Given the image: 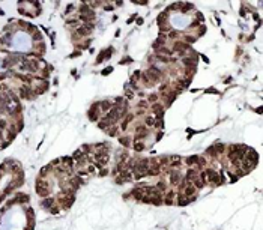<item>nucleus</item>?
Masks as SVG:
<instances>
[{"mask_svg": "<svg viewBox=\"0 0 263 230\" xmlns=\"http://www.w3.org/2000/svg\"><path fill=\"white\" fill-rule=\"evenodd\" d=\"M146 72V75L149 77V80L155 84V83H159L162 78H164V71L161 69V68H158L156 65H153V63H150L149 65V68L144 71Z\"/></svg>", "mask_w": 263, "mask_h": 230, "instance_id": "f257e3e1", "label": "nucleus"}, {"mask_svg": "<svg viewBox=\"0 0 263 230\" xmlns=\"http://www.w3.org/2000/svg\"><path fill=\"white\" fill-rule=\"evenodd\" d=\"M35 190H36V193H38L42 199H44V197H50V194H51V185H50L45 179H41V178L36 179Z\"/></svg>", "mask_w": 263, "mask_h": 230, "instance_id": "f03ea898", "label": "nucleus"}, {"mask_svg": "<svg viewBox=\"0 0 263 230\" xmlns=\"http://www.w3.org/2000/svg\"><path fill=\"white\" fill-rule=\"evenodd\" d=\"M206 175H208V184H211V185H221L223 184V179H221L220 173H217V170L206 169Z\"/></svg>", "mask_w": 263, "mask_h": 230, "instance_id": "7ed1b4c3", "label": "nucleus"}, {"mask_svg": "<svg viewBox=\"0 0 263 230\" xmlns=\"http://www.w3.org/2000/svg\"><path fill=\"white\" fill-rule=\"evenodd\" d=\"M95 30V24L93 23H90V24H80L77 29H75V33L78 35V36H89L92 32Z\"/></svg>", "mask_w": 263, "mask_h": 230, "instance_id": "20e7f679", "label": "nucleus"}, {"mask_svg": "<svg viewBox=\"0 0 263 230\" xmlns=\"http://www.w3.org/2000/svg\"><path fill=\"white\" fill-rule=\"evenodd\" d=\"M99 115H101V112H99V106H98V102H96V104H93V106L90 107V110L87 112V116H89V119H90L92 122H98V120H99Z\"/></svg>", "mask_w": 263, "mask_h": 230, "instance_id": "39448f33", "label": "nucleus"}, {"mask_svg": "<svg viewBox=\"0 0 263 230\" xmlns=\"http://www.w3.org/2000/svg\"><path fill=\"white\" fill-rule=\"evenodd\" d=\"M98 106H99V112L101 113H108L114 107V102L113 101H108V99H104V101L98 102Z\"/></svg>", "mask_w": 263, "mask_h": 230, "instance_id": "423d86ee", "label": "nucleus"}, {"mask_svg": "<svg viewBox=\"0 0 263 230\" xmlns=\"http://www.w3.org/2000/svg\"><path fill=\"white\" fill-rule=\"evenodd\" d=\"M182 156H179V155H173V156H170V162H168V169H179L180 165H182Z\"/></svg>", "mask_w": 263, "mask_h": 230, "instance_id": "0eeeda50", "label": "nucleus"}, {"mask_svg": "<svg viewBox=\"0 0 263 230\" xmlns=\"http://www.w3.org/2000/svg\"><path fill=\"white\" fill-rule=\"evenodd\" d=\"M54 203H56V199L54 197H44L42 200H41V206L42 208H45V209H50V208H53L54 206Z\"/></svg>", "mask_w": 263, "mask_h": 230, "instance_id": "6e6552de", "label": "nucleus"}, {"mask_svg": "<svg viewBox=\"0 0 263 230\" xmlns=\"http://www.w3.org/2000/svg\"><path fill=\"white\" fill-rule=\"evenodd\" d=\"M182 194H183V196H186V197H194V196L197 194V190L194 188V185H193V184H189V185H186V187L183 188Z\"/></svg>", "mask_w": 263, "mask_h": 230, "instance_id": "1a4fd4ad", "label": "nucleus"}, {"mask_svg": "<svg viewBox=\"0 0 263 230\" xmlns=\"http://www.w3.org/2000/svg\"><path fill=\"white\" fill-rule=\"evenodd\" d=\"M132 149L135 152H143L146 149V144L143 140H132Z\"/></svg>", "mask_w": 263, "mask_h": 230, "instance_id": "9d476101", "label": "nucleus"}, {"mask_svg": "<svg viewBox=\"0 0 263 230\" xmlns=\"http://www.w3.org/2000/svg\"><path fill=\"white\" fill-rule=\"evenodd\" d=\"M50 173H53V165L51 164H48V165H44L42 169H41V172H39V176L38 178H41V179H45Z\"/></svg>", "mask_w": 263, "mask_h": 230, "instance_id": "9b49d317", "label": "nucleus"}, {"mask_svg": "<svg viewBox=\"0 0 263 230\" xmlns=\"http://www.w3.org/2000/svg\"><path fill=\"white\" fill-rule=\"evenodd\" d=\"M119 143H121L122 146H125V147H130L131 143H132V138L130 135H121V137H119Z\"/></svg>", "mask_w": 263, "mask_h": 230, "instance_id": "f8f14e48", "label": "nucleus"}, {"mask_svg": "<svg viewBox=\"0 0 263 230\" xmlns=\"http://www.w3.org/2000/svg\"><path fill=\"white\" fill-rule=\"evenodd\" d=\"M105 132H107L108 135H111V137L117 135V134H119V125H110V126L105 129Z\"/></svg>", "mask_w": 263, "mask_h": 230, "instance_id": "ddd939ff", "label": "nucleus"}, {"mask_svg": "<svg viewBox=\"0 0 263 230\" xmlns=\"http://www.w3.org/2000/svg\"><path fill=\"white\" fill-rule=\"evenodd\" d=\"M110 56H111V48H110V50H105V51H102V53H101V54L98 56V59H96V63H101V62H102V60H104L105 57L108 59Z\"/></svg>", "mask_w": 263, "mask_h": 230, "instance_id": "4468645a", "label": "nucleus"}, {"mask_svg": "<svg viewBox=\"0 0 263 230\" xmlns=\"http://www.w3.org/2000/svg\"><path fill=\"white\" fill-rule=\"evenodd\" d=\"M146 128H150L155 125V116H144V123H143Z\"/></svg>", "mask_w": 263, "mask_h": 230, "instance_id": "2eb2a0df", "label": "nucleus"}, {"mask_svg": "<svg viewBox=\"0 0 263 230\" xmlns=\"http://www.w3.org/2000/svg\"><path fill=\"white\" fill-rule=\"evenodd\" d=\"M185 162H186L188 165H193V167H196V165L199 164V156H197V155H193V156H188V158L185 159Z\"/></svg>", "mask_w": 263, "mask_h": 230, "instance_id": "dca6fc26", "label": "nucleus"}, {"mask_svg": "<svg viewBox=\"0 0 263 230\" xmlns=\"http://www.w3.org/2000/svg\"><path fill=\"white\" fill-rule=\"evenodd\" d=\"M86 172H87V175H89V176H92V175H95V173L98 172V169H96V165H95V164H87Z\"/></svg>", "mask_w": 263, "mask_h": 230, "instance_id": "f3484780", "label": "nucleus"}, {"mask_svg": "<svg viewBox=\"0 0 263 230\" xmlns=\"http://www.w3.org/2000/svg\"><path fill=\"white\" fill-rule=\"evenodd\" d=\"M164 110V107H162V104L161 102H155V104H152V112L156 115V113H159V112H162Z\"/></svg>", "mask_w": 263, "mask_h": 230, "instance_id": "a211bd4d", "label": "nucleus"}, {"mask_svg": "<svg viewBox=\"0 0 263 230\" xmlns=\"http://www.w3.org/2000/svg\"><path fill=\"white\" fill-rule=\"evenodd\" d=\"M214 149H215V152H217V155H218V156H220L221 153H224V152H226V146H224V144H221V143H220V144H215V146H214Z\"/></svg>", "mask_w": 263, "mask_h": 230, "instance_id": "6ab92c4d", "label": "nucleus"}, {"mask_svg": "<svg viewBox=\"0 0 263 230\" xmlns=\"http://www.w3.org/2000/svg\"><path fill=\"white\" fill-rule=\"evenodd\" d=\"M179 35H180V33H179V30L170 29V30H168V33H167V38H170V39H176Z\"/></svg>", "mask_w": 263, "mask_h": 230, "instance_id": "aec40b11", "label": "nucleus"}, {"mask_svg": "<svg viewBox=\"0 0 263 230\" xmlns=\"http://www.w3.org/2000/svg\"><path fill=\"white\" fill-rule=\"evenodd\" d=\"M155 187H156V188H158V191H161V193H164V191L167 190V184H165L164 181H159V182H158Z\"/></svg>", "mask_w": 263, "mask_h": 230, "instance_id": "412c9836", "label": "nucleus"}, {"mask_svg": "<svg viewBox=\"0 0 263 230\" xmlns=\"http://www.w3.org/2000/svg\"><path fill=\"white\" fill-rule=\"evenodd\" d=\"M193 185H194V188H196L197 191H199V190H202V188L205 187V184H203V182H202V181H200L199 178H197V179H196V181L193 182Z\"/></svg>", "mask_w": 263, "mask_h": 230, "instance_id": "4be33fe9", "label": "nucleus"}, {"mask_svg": "<svg viewBox=\"0 0 263 230\" xmlns=\"http://www.w3.org/2000/svg\"><path fill=\"white\" fill-rule=\"evenodd\" d=\"M158 93H150L149 95V99H147V102H150V104H155V102H158Z\"/></svg>", "mask_w": 263, "mask_h": 230, "instance_id": "5701e85b", "label": "nucleus"}, {"mask_svg": "<svg viewBox=\"0 0 263 230\" xmlns=\"http://www.w3.org/2000/svg\"><path fill=\"white\" fill-rule=\"evenodd\" d=\"M137 106H138V109H144V110H146V109L149 107V102H147L146 99H141V101H138Z\"/></svg>", "mask_w": 263, "mask_h": 230, "instance_id": "b1692460", "label": "nucleus"}, {"mask_svg": "<svg viewBox=\"0 0 263 230\" xmlns=\"http://www.w3.org/2000/svg\"><path fill=\"white\" fill-rule=\"evenodd\" d=\"M176 196H177V194H176V191H174V190H170V191H167V193H165V196H164V197H165V199H174Z\"/></svg>", "mask_w": 263, "mask_h": 230, "instance_id": "393cba45", "label": "nucleus"}, {"mask_svg": "<svg viewBox=\"0 0 263 230\" xmlns=\"http://www.w3.org/2000/svg\"><path fill=\"white\" fill-rule=\"evenodd\" d=\"M101 172L98 173V176H101V178H104V176H107L108 175V169H105V167H102V169H99Z\"/></svg>", "mask_w": 263, "mask_h": 230, "instance_id": "a878e982", "label": "nucleus"}, {"mask_svg": "<svg viewBox=\"0 0 263 230\" xmlns=\"http://www.w3.org/2000/svg\"><path fill=\"white\" fill-rule=\"evenodd\" d=\"M125 95L128 96V99H132V98H134V92H132L130 87H127V89H125Z\"/></svg>", "mask_w": 263, "mask_h": 230, "instance_id": "bb28decb", "label": "nucleus"}, {"mask_svg": "<svg viewBox=\"0 0 263 230\" xmlns=\"http://www.w3.org/2000/svg\"><path fill=\"white\" fill-rule=\"evenodd\" d=\"M50 212H51V214H59V212H60V208L54 205L53 208H50Z\"/></svg>", "mask_w": 263, "mask_h": 230, "instance_id": "cd10ccee", "label": "nucleus"}, {"mask_svg": "<svg viewBox=\"0 0 263 230\" xmlns=\"http://www.w3.org/2000/svg\"><path fill=\"white\" fill-rule=\"evenodd\" d=\"M164 203H165L167 206H171V205H174V200H173V199H165V197H164Z\"/></svg>", "mask_w": 263, "mask_h": 230, "instance_id": "c85d7f7f", "label": "nucleus"}, {"mask_svg": "<svg viewBox=\"0 0 263 230\" xmlns=\"http://www.w3.org/2000/svg\"><path fill=\"white\" fill-rule=\"evenodd\" d=\"M111 71H113V68H111V66H108V68H105V69L102 71V74H104V75H108Z\"/></svg>", "mask_w": 263, "mask_h": 230, "instance_id": "c756f323", "label": "nucleus"}, {"mask_svg": "<svg viewBox=\"0 0 263 230\" xmlns=\"http://www.w3.org/2000/svg\"><path fill=\"white\" fill-rule=\"evenodd\" d=\"M135 3L137 5H146V2H143V0H135Z\"/></svg>", "mask_w": 263, "mask_h": 230, "instance_id": "7c9ffc66", "label": "nucleus"}, {"mask_svg": "<svg viewBox=\"0 0 263 230\" xmlns=\"http://www.w3.org/2000/svg\"><path fill=\"white\" fill-rule=\"evenodd\" d=\"M161 137H162V132H158V135H156V141L161 140Z\"/></svg>", "mask_w": 263, "mask_h": 230, "instance_id": "2f4dec72", "label": "nucleus"}]
</instances>
